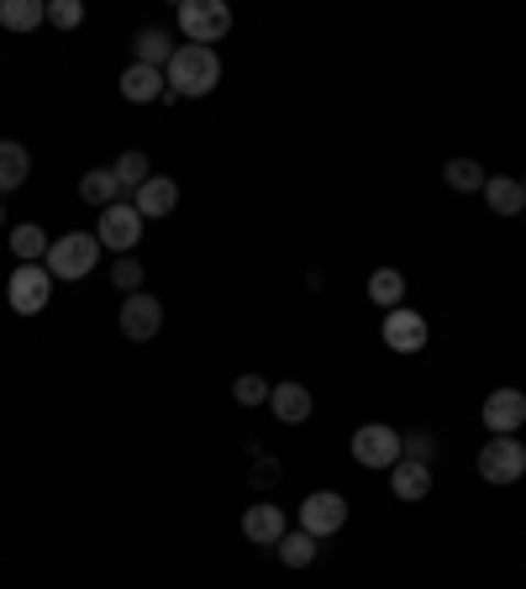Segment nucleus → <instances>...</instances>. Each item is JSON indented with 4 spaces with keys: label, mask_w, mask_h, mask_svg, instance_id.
Wrapping results in <instances>:
<instances>
[{
    "label": "nucleus",
    "mask_w": 526,
    "mask_h": 589,
    "mask_svg": "<svg viewBox=\"0 0 526 589\" xmlns=\"http://www.w3.org/2000/svg\"><path fill=\"white\" fill-rule=\"evenodd\" d=\"M164 69H147V64H132V69L121 74V95H127V100H138V106H147V100H164Z\"/></svg>",
    "instance_id": "nucleus-14"
},
{
    "label": "nucleus",
    "mask_w": 526,
    "mask_h": 589,
    "mask_svg": "<svg viewBox=\"0 0 526 589\" xmlns=\"http://www.w3.org/2000/svg\"><path fill=\"white\" fill-rule=\"evenodd\" d=\"M138 64H147V69H168V58H174V43H168V32H158V26H147V32H138Z\"/></svg>",
    "instance_id": "nucleus-20"
},
{
    "label": "nucleus",
    "mask_w": 526,
    "mask_h": 589,
    "mask_svg": "<svg viewBox=\"0 0 526 589\" xmlns=\"http://www.w3.org/2000/svg\"><path fill=\"white\" fill-rule=\"evenodd\" d=\"M0 221H6V216H0Z\"/></svg>",
    "instance_id": "nucleus-33"
},
{
    "label": "nucleus",
    "mask_w": 526,
    "mask_h": 589,
    "mask_svg": "<svg viewBox=\"0 0 526 589\" xmlns=\"http://www.w3.org/2000/svg\"><path fill=\"white\" fill-rule=\"evenodd\" d=\"M242 537L248 543H259V547H274L280 537H285V511L280 505H248V516H242Z\"/></svg>",
    "instance_id": "nucleus-12"
},
{
    "label": "nucleus",
    "mask_w": 526,
    "mask_h": 589,
    "mask_svg": "<svg viewBox=\"0 0 526 589\" xmlns=\"http://www.w3.org/2000/svg\"><path fill=\"white\" fill-rule=\"evenodd\" d=\"M274 547H280V558H285L289 568H306L316 558V537H311V532H285Z\"/></svg>",
    "instance_id": "nucleus-24"
},
{
    "label": "nucleus",
    "mask_w": 526,
    "mask_h": 589,
    "mask_svg": "<svg viewBox=\"0 0 526 589\" xmlns=\"http://www.w3.org/2000/svg\"><path fill=\"white\" fill-rule=\"evenodd\" d=\"M79 195L90 200V206H117V195H121V179H117V168H90L85 179H79Z\"/></svg>",
    "instance_id": "nucleus-18"
},
{
    "label": "nucleus",
    "mask_w": 526,
    "mask_h": 589,
    "mask_svg": "<svg viewBox=\"0 0 526 589\" xmlns=\"http://www.w3.org/2000/svg\"><path fill=\"white\" fill-rule=\"evenodd\" d=\"M274 479H280V469H274V463H269V458H263L259 469H253V484H274Z\"/></svg>",
    "instance_id": "nucleus-31"
},
{
    "label": "nucleus",
    "mask_w": 526,
    "mask_h": 589,
    "mask_svg": "<svg viewBox=\"0 0 526 589\" xmlns=\"http://www.w3.org/2000/svg\"><path fill=\"white\" fill-rule=\"evenodd\" d=\"M342 526H348V500L332 495V490L306 495V505H300V532H311V537H332V532H342Z\"/></svg>",
    "instance_id": "nucleus-8"
},
{
    "label": "nucleus",
    "mask_w": 526,
    "mask_h": 589,
    "mask_svg": "<svg viewBox=\"0 0 526 589\" xmlns=\"http://www.w3.org/2000/svg\"><path fill=\"white\" fill-rule=\"evenodd\" d=\"M442 179H448L453 189H484V185H490L484 164H474V159H453V164L442 168Z\"/></svg>",
    "instance_id": "nucleus-25"
},
{
    "label": "nucleus",
    "mask_w": 526,
    "mask_h": 589,
    "mask_svg": "<svg viewBox=\"0 0 526 589\" xmlns=\"http://www.w3.org/2000/svg\"><path fill=\"white\" fill-rule=\"evenodd\" d=\"M269 405H274V416H280L285 426L311 422V390H306V384H295V379L274 384V390H269Z\"/></svg>",
    "instance_id": "nucleus-13"
},
{
    "label": "nucleus",
    "mask_w": 526,
    "mask_h": 589,
    "mask_svg": "<svg viewBox=\"0 0 526 589\" xmlns=\"http://www.w3.org/2000/svg\"><path fill=\"white\" fill-rule=\"evenodd\" d=\"M232 395H238V405H263L269 401V384H263V374H242L232 384Z\"/></svg>",
    "instance_id": "nucleus-27"
},
{
    "label": "nucleus",
    "mask_w": 526,
    "mask_h": 589,
    "mask_svg": "<svg viewBox=\"0 0 526 589\" xmlns=\"http://www.w3.org/2000/svg\"><path fill=\"white\" fill-rule=\"evenodd\" d=\"M369 301L384 310H395L406 301V274H401V269H380V274L369 280Z\"/></svg>",
    "instance_id": "nucleus-21"
},
{
    "label": "nucleus",
    "mask_w": 526,
    "mask_h": 589,
    "mask_svg": "<svg viewBox=\"0 0 526 589\" xmlns=\"http://www.w3.org/2000/svg\"><path fill=\"white\" fill-rule=\"evenodd\" d=\"M96 253H100V237H90V232L58 237L48 248V274L53 280H85V274L96 269Z\"/></svg>",
    "instance_id": "nucleus-4"
},
{
    "label": "nucleus",
    "mask_w": 526,
    "mask_h": 589,
    "mask_svg": "<svg viewBox=\"0 0 526 589\" xmlns=\"http://www.w3.org/2000/svg\"><path fill=\"white\" fill-rule=\"evenodd\" d=\"M100 248H111V253H132L138 248V237H143V216H138V206L132 200H117V206H106L100 211Z\"/></svg>",
    "instance_id": "nucleus-6"
},
{
    "label": "nucleus",
    "mask_w": 526,
    "mask_h": 589,
    "mask_svg": "<svg viewBox=\"0 0 526 589\" xmlns=\"http://www.w3.org/2000/svg\"><path fill=\"white\" fill-rule=\"evenodd\" d=\"M26 174H32V159L22 142H0V189L26 185Z\"/></svg>",
    "instance_id": "nucleus-22"
},
{
    "label": "nucleus",
    "mask_w": 526,
    "mask_h": 589,
    "mask_svg": "<svg viewBox=\"0 0 526 589\" xmlns=\"http://www.w3.org/2000/svg\"><path fill=\"white\" fill-rule=\"evenodd\" d=\"M0 22L11 32H32V26L48 22V6L43 0H0Z\"/></svg>",
    "instance_id": "nucleus-19"
},
{
    "label": "nucleus",
    "mask_w": 526,
    "mask_h": 589,
    "mask_svg": "<svg viewBox=\"0 0 526 589\" xmlns=\"http://www.w3.org/2000/svg\"><path fill=\"white\" fill-rule=\"evenodd\" d=\"M522 189H526V179H522Z\"/></svg>",
    "instance_id": "nucleus-32"
},
{
    "label": "nucleus",
    "mask_w": 526,
    "mask_h": 589,
    "mask_svg": "<svg viewBox=\"0 0 526 589\" xmlns=\"http://www.w3.org/2000/svg\"><path fill=\"white\" fill-rule=\"evenodd\" d=\"M48 295H53V274L37 269V263H22V269L11 274V284H6V301H11V310H22V316H37V310L48 306Z\"/></svg>",
    "instance_id": "nucleus-7"
},
{
    "label": "nucleus",
    "mask_w": 526,
    "mask_h": 589,
    "mask_svg": "<svg viewBox=\"0 0 526 589\" xmlns=\"http://www.w3.org/2000/svg\"><path fill=\"white\" fill-rule=\"evenodd\" d=\"M406 463H427V469H431V437H427V432L406 437Z\"/></svg>",
    "instance_id": "nucleus-30"
},
{
    "label": "nucleus",
    "mask_w": 526,
    "mask_h": 589,
    "mask_svg": "<svg viewBox=\"0 0 526 589\" xmlns=\"http://www.w3.org/2000/svg\"><path fill=\"white\" fill-rule=\"evenodd\" d=\"M111 280H117V290H127V295H138V290H143V263H138V259H117V269H111Z\"/></svg>",
    "instance_id": "nucleus-28"
},
{
    "label": "nucleus",
    "mask_w": 526,
    "mask_h": 589,
    "mask_svg": "<svg viewBox=\"0 0 526 589\" xmlns=\"http://www.w3.org/2000/svg\"><path fill=\"white\" fill-rule=\"evenodd\" d=\"M11 253L22 263L48 259V237H43V227H17V232H11Z\"/></svg>",
    "instance_id": "nucleus-23"
},
{
    "label": "nucleus",
    "mask_w": 526,
    "mask_h": 589,
    "mask_svg": "<svg viewBox=\"0 0 526 589\" xmlns=\"http://www.w3.org/2000/svg\"><path fill=\"white\" fill-rule=\"evenodd\" d=\"M48 22L69 32V26L85 22V6H79V0H53V6H48Z\"/></svg>",
    "instance_id": "nucleus-29"
},
{
    "label": "nucleus",
    "mask_w": 526,
    "mask_h": 589,
    "mask_svg": "<svg viewBox=\"0 0 526 589\" xmlns=\"http://www.w3.org/2000/svg\"><path fill=\"white\" fill-rule=\"evenodd\" d=\"M390 490H395L401 500H427L431 495V469L427 463H406V458H401V463L390 469Z\"/></svg>",
    "instance_id": "nucleus-16"
},
{
    "label": "nucleus",
    "mask_w": 526,
    "mask_h": 589,
    "mask_svg": "<svg viewBox=\"0 0 526 589\" xmlns=\"http://www.w3.org/2000/svg\"><path fill=\"white\" fill-rule=\"evenodd\" d=\"M479 473H484L490 484H516L526 473V448L516 437H490V443L479 448Z\"/></svg>",
    "instance_id": "nucleus-5"
},
{
    "label": "nucleus",
    "mask_w": 526,
    "mask_h": 589,
    "mask_svg": "<svg viewBox=\"0 0 526 589\" xmlns=\"http://www.w3.org/2000/svg\"><path fill=\"white\" fill-rule=\"evenodd\" d=\"M526 422V395L522 390H495L490 401H484V426L495 432V437H516Z\"/></svg>",
    "instance_id": "nucleus-11"
},
{
    "label": "nucleus",
    "mask_w": 526,
    "mask_h": 589,
    "mask_svg": "<svg viewBox=\"0 0 526 589\" xmlns=\"http://www.w3.org/2000/svg\"><path fill=\"white\" fill-rule=\"evenodd\" d=\"M179 32H185L190 43L211 47L232 32V11H227L221 0H185V6H179Z\"/></svg>",
    "instance_id": "nucleus-3"
},
{
    "label": "nucleus",
    "mask_w": 526,
    "mask_h": 589,
    "mask_svg": "<svg viewBox=\"0 0 526 589\" xmlns=\"http://www.w3.org/2000/svg\"><path fill=\"white\" fill-rule=\"evenodd\" d=\"M158 327H164V306L153 301V295H127L121 301V337H132V342H153L158 337Z\"/></svg>",
    "instance_id": "nucleus-9"
},
{
    "label": "nucleus",
    "mask_w": 526,
    "mask_h": 589,
    "mask_svg": "<svg viewBox=\"0 0 526 589\" xmlns=\"http://www.w3.org/2000/svg\"><path fill=\"white\" fill-rule=\"evenodd\" d=\"M484 200H490V211L495 216H516L526 206V189H522V179L501 174V179H490V185H484Z\"/></svg>",
    "instance_id": "nucleus-17"
},
{
    "label": "nucleus",
    "mask_w": 526,
    "mask_h": 589,
    "mask_svg": "<svg viewBox=\"0 0 526 589\" xmlns=\"http://www.w3.org/2000/svg\"><path fill=\"white\" fill-rule=\"evenodd\" d=\"M132 206H138V216H143V221L168 216L174 206H179V185H174V179H147V185L138 189V200H132Z\"/></svg>",
    "instance_id": "nucleus-15"
},
{
    "label": "nucleus",
    "mask_w": 526,
    "mask_h": 589,
    "mask_svg": "<svg viewBox=\"0 0 526 589\" xmlns=\"http://www.w3.org/2000/svg\"><path fill=\"white\" fill-rule=\"evenodd\" d=\"M111 168H117L121 189H143L147 179H153V174H147V159H143V153H121V159H117Z\"/></svg>",
    "instance_id": "nucleus-26"
},
{
    "label": "nucleus",
    "mask_w": 526,
    "mask_h": 589,
    "mask_svg": "<svg viewBox=\"0 0 526 589\" xmlns=\"http://www.w3.org/2000/svg\"><path fill=\"white\" fill-rule=\"evenodd\" d=\"M353 458H359L363 469H395V463L406 458V437H401L395 426L369 422L353 432Z\"/></svg>",
    "instance_id": "nucleus-2"
},
{
    "label": "nucleus",
    "mask_w": 526,
    "mask_h": 589,
    "mask_svg": "<svg viewBox=\"0 0 526 589\" xmlns=\"http://www.w3.org/2000/svg\"><path fill=\"white\" fill-rule=\"evenodd\" d=\"M380 337L395 348V353H421V348H427V316H416V310H406V306L384 310Z\"/></svg>",
    "instance_id": "nucleus-10"
},
{
    "label": "nucleus",
    "mask_w": 526,
    "mask_h": 589,
    "mask_svg": "<svg viewBox=\"0 0 526 589\" xmlns=\"http://www.w3.org/2000/svg\"><path fill=\"white\" fill-rule=\"evenodd\" d=\"M164 79H168V95H174V100H179V95H211L216 79H221V58H216V47L185 43V47H174Z\"/></svg>",
    "instance_id": "nucleus-1"
}]
</instances>
